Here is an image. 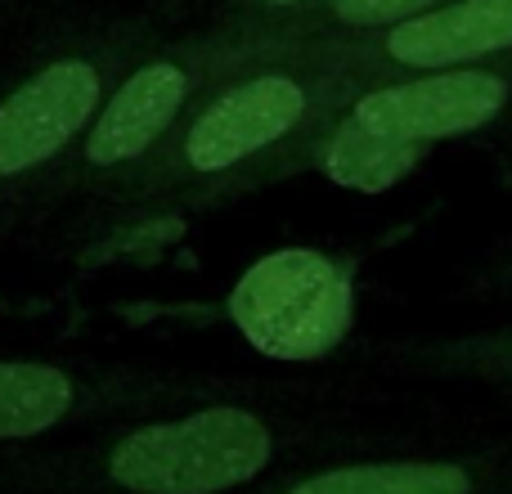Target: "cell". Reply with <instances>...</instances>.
<instances>
[{
  "label": "cell",
  "mask_w": 512,
  "mask_h": 494,
  "mask_svg": "<svg viewBox=\"0 0 512 494\" xmlns=\"http://www.w3.org/2000/svg\"><path fill=\"white\" fill-rule=\"evenodd\" d=\"M315 5L319 0H216L212 23L234 32L239 41L256 45V50H265V41H270L274 32H283V27H292L297 18H306Z\"/></svg>",
  "instance_id": "11"
},
{
  "label": "cell",
  "mask_w": 512,
  "mask_h": 494,
  "mask_svg": "<svg viewBox=\"0 0 512 494\" xmlns=\"http://www.w3.org/2000/svg\"><path fill=\"white\" fill-rule=\"evenodd\" d=\"M351 90L355 81L315 45L270 41L265 54L234 63L194 99L113 207L176 216L288 176L301 140Z\"/></svg>",
  "instance_id": "1"
},
{
  "label": "cell",
  "mask_w": 512,
  "mask_h": 494,
  "mask_svg": "<svg viewBox=\"0 0 512 494\" xmlns=\"http://www.w3.org/2000/svg\"><path fill=\"white\" fill-rule=\"evenodd\" d=\"M158 41V23L140 14L81 18L0 63V221L41 207L113 86Z\"/></svg>",
  "instance_id": "3"
},
{
  "label": "cell",
  "mask_w": 512,
  "mask_h": 494,
  "mask_svg": "<svg viewBox=\"0 0 512 494\" xmlns=\"http://www.w3.org/2000/svg\"><path fill=\"white\" fill-rule=\"evenodd\" d=\"M230 324L270 360H324L355 319L351 265L315 247H279L230 288Z\"/></svg>",
  "instance_id": "6"
},
{
  "label": "cell",
  "mask_w": 512,
  "mask_h": 494,
  "mask_svg": "<svg viewBox=\"0 0 512 494\" xmlns=\"http://www.w3.org/2000/svg\"><path fill=\"white\" fill-rule=\"evenodd\" d=\"M319 50V45H315ZM355 81L405 77V72L486 68L512 59V0H441L369 41L319 50Z\"/></svg>",
  "instance_id": "8"
},
{
  "label": "cell",
  "mask_w": 512,
  "mask_h": 494,
  "mask_svg": "<svg viewBox=\"0 0 512 494\" xmlns=\"http://www.w3.org/2000/svg\"><path fill=\"white\" fill-rule=\"evenodd\" d=\"M274 459V427L243 405L131 414L59 450L0 459V494H230Z\"/></svg>",
  "instance_id": "2"
},
{
  "label": "cell",
  "mask_w": 512,
  "mask_h": 494,
  "mask_svg": "<svg viewBox=\"0 0 512 494\" xmlns=\"http://www.w3.org/2000/svg\"><path fill=\"white\" fill-rule=\"evenodd\" d=\"M432 5H441V0H319L306 18L274 32L270 41H301V45H319V50H342V45L369 41V36L387 32V27L405 23L414 14H427Z\"/></svg>",
  "instance_id": "10"
},
{
  "label": "cell",
  "mask_w": 512,
  "mask_h": 494,
  "mask_svg": "<svg viewBox=\"0 0 512 494\" xmlns=\"http://www.w3.org/2000/svg\"><path fill=\"white\" fill-rule=\"evenodd\" d=\"M512 104V59L486 68L405 72L355 86L292 153L297 167H319L333 185L382 194L400 185L436 144L486 131Z\"/></svg>",
  "instance_id": "4"
},
{
  "label": "cell",
  "mask_w": 512,
  "mask_h": 494,
  "mask_svg": "<svg viewBox=\"0 0 512 494\" xmlns=\"http://www.w3.org/2000/svg\"><path fill=\"white\" fill-rule=\"evenodd\" d=\"M256 45L239 41L234 32L207 23L203 32L162 36L131 72L113 86L99 117L90 122L86 140L77 144L63 171L50 180L36 212H50L68 198H104L113 203L131 176L167 144V135L180 126V117L194 108V99L212 86L234 63L256 59Z\"/></svg>",
  "instance_id": "5"
},
{
  "label": "cell",
  "mask_w": 512,
  "mask_h": 494,
  "mask_svg": "<svg viewBox=\"0 0 512 494\" xmlns=\"http://www.w3.org/2000/svg\"><path fill=\"white\" fill-rule=\"evenodd\" d=\"M283 494H477V481L459 463H355L306 477Z\"/></svg>",
  "instance_id": "9"
},
{
  "label": "cell",
  "mask_w": 512,
  "mask_h": 494,
  "mask_svg": "<svg viewBox=\"0 0 512 494\" xmlns=\"http://www.w3.org/2000/svg\"><path fill=\"white\" fill-rule=\"evenodd\" d=\"M167 373L81 360H0V445L45 441L72 427H104L167 409L180 396Z\"/></svg>",
  "instance_id": "7"
}]
</instances>
